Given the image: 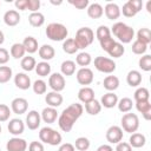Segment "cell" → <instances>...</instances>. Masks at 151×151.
Wrapping results in <instances>:
<instances>
[{"label": "cell", "mask_w": 151, "mask_h": 151, "mask_svg": "<svg viewBox=\"0 0 151 151\" xmlns=\"http://www.w3.org/2000/svg\"><path fill=\"white\" fill-rule=\"evenodd\" d=\"M84 107L79 103H73L66 109L63 110L60 116H58V125L61 131L70 132L74 125V123L81 117Z\"/></svg>", "instance_id": "1"}, {"label": "cell", "mask_w": 151, "mask_h": 151, "mask_svg": "<svg viewBox=\"0 0 151 151\" xmlns=\"http://www.w3.org/2000/svg\"><path fill=\"white\" fill-rule=\"evenodd\" d=\"M110 31L119 40L120 44H130L132 41V39L134 38V29L131 26H129L122 21L113 24V26L111 27Z\"/></svg>", "instance_id": "2"}, {"label": "cell", "mask_w": 151, "mask_h": 151, "mask_svg": "<svg viewBox=\"0 0 151 151\" xmlns=\"http://www.w3.org/2000/svg\"><path fill=\"white\" fill-rule=\"evenodd\" d=\"M46 37L52 41H63L67 38L68 31L65 25L60 22H51L46 27Z\"/></svg>", "instance_id": "3"}, {"label": "cell", "mask_w": 151, "mask_h": 151, "mask_svg": "<svg viewBox=\"0 0 151 151\" xmlns=\"http://www.w3.org/2000/svg\"><path fill=\"white\" fill-rule=\"evenodd\" d=\"M79 50H84L90 46L94 40V32L90 27H81L77 31L76 38H73Z\"/></svg>", "instance_id": "4"}, {"label": "cell", "mask_w": 151, "mask_h": 151, "mask_svg": "<svg viewBox=\"0 0 151 151\" xmlns=\"http://www.w3.org/2000/svg\"><path fill=\"white\" fill-rule=\"evenodd\" d=\"M39 138L42 143H46L48 145H52V146H57L61 143V134L57 131V130H53L52 127L50 126H45V127H41L40 131H39Z\"/></svg>", "instance_id": "5"}, {"label": "cell", "mask_w": 151, "mask_h": 151, "mask_svg": "<svg viewBox=\"0 0 151 151\" xmlns=\"http://www.w3.org/2000/svg\"><path fill=\"white\" fill-rule=\"evenodd\" d=\"M122 130L129 133H134L137 132L138 127H139V118L136 113H131L127 112L122 117Z\"/></svg>", "instance_id": "6"}, {"label": "cell", "mask_w": 151, "mask_h": 151, "mask_svg": "<svg viewBox=\"0 0 151 151\" xmlns=\"http://www.w3.org/2000/svg\"><path fill=\"white\" fill-rule=\"evenodd\" d=\"M94 67L101 72V73H106V74H111L116 71V63L110 59V58H106V57H103V55H99L94 59Z\"/></svg>", "instance_id": "7"}, {"label": "cell", "mask_w": 151, "mask_h": 151, "mask_svg": "<svg viewBox=\"0 0 151 151\" xmlns=\"http://www.w3.org/2000/svg\"><path fill=\"white\" fill-rule=\"evenodd\" d=\"M48 86L54 92H61L65 88V78L61 73H52L48 78Z\"/></svg>", "instance_id": "8"}, {"label": "cell", "mask_w": 151, "mask_h": 151, "mask_svg": "<svg viewBox=\"0 0 151 151\" xmlns=\"http://www.w3.org/2000/svg\"><path fill=\"white\" fill-rule=\"evenodd\" d=\"M77 81L83 85V86H87L93 81V72L91 68L88 67H81L77 71Z\"/></svg>", "instance_id": "9"}, {"label": "cell", "mask_w": 151, "mask_h": 151, "mask_svg": "<svg viewBox=\"0 0 151 151\" xmlns=\"http://www.w3.org/2000/svg\"><path fill=\"white\" fill-rule=\"evenodd\" d=\"M123 139V130L118 125H112L106 131V140L111 144H118Z\"/></svg>", "instance_id": "10"}, {"label": "cell", "mask_w": 151, "mask_h": 151, "mask_svg": "<svg viewBox=\"0 0 151 151\" xmlns=\"http://www.w3.org/2000/svg\"><path fill=\"white\" fill-rule=\"evenodd\" d=\"M27 109H28V101L25 98L18 97L14 98L11 103V111L15 114H24L27 112Z\"/></svg>", "instance_id": "11"}, {"label": "cell", "mask_w": 151, "mask_h": 151, "mask_svg": "<svg viewBox=\"0 0 151 151\" xmlns=\"http://www.w3.org/2000/svg\"><path fill=\"white\" fill-rule=\"evenodd\" d=\"M6 149H7V151H26L27 142L24 138L13 137V138L8 139V142L6 144Z\"/></svg>", "instance_id": "12"}, {"label": "cell", "mask_w": 151, "mask_h": 151, "mask_svg": "<svg viewBox=\"0 0 151 151\" xmlns=\"http://www.w3.org/2000/svg\"><path fill=\"white\" fill-rule=\"evenodd\" d=\"M41 124V117L40 113L35 110H31L28 111V113L26 114V126L29 130H37Z\"/></svg>", "instance_id": "13"}, {"label": "cell", "mask_w": 151, "mask_h": 151, "mask_svg": "<svg viewBox=\"0 0 151 151\" xmlns=\"http://www.w3.org/2000/svg\"><path fill=\"white\" fill-rule=\"evenodd\" d=\"M7 130L11 134H13L14 137L20 136L21 133H24L25 130V124L21 119L19 118H13L9 120V123L7 124Z\"/></svg>", "instance_id": "14"}, {"label": "cell", "mask_w": 151, "mask_h": 151, "mask_svg": "<svg viewBox=\"0 0 151 151\" xmlns=\"http://www.w3.org/2000/svg\"><path fill=\"white\" fill-rule=\"evenodd\" d=\"M63 100H64V98L60 94V92L51 91V92H47L45 96V101L50 107H54V109L59 107L63 104Z\"/></svg>", "instance_id": "15"}, {"label": "cell", "mask_w": 151, "mask_h": 151, "mask_svg": "<svg viewBox=\"0 0 151 151\" xmlns=\"http://www.w3.org/2000/svg\"><path fill=\"white\" fill-rule=\"evenodd\" d=\"M104 13L109 20H117L122 14L120 7L114 2H107L104 7Z\"/></svg>", "instance_id": "16"}, {"label": "cell", "mask_w": 151, "mask_h": 151, "mask_svg": "<svg viewBox=\"0 0 151 151\" xmlns=\"http://www.w3.org/2000/svg\"><path fill=\"white\" fill-rule=\"evenodd\" d=\"M14 85L20 88V90H28L32 84H31V78L24 73V72H19L14 76Z\"/></svg>", "instance_id": "17"}, {"label": "cell", "mask_w": 151, "mask_h": 151, "mask_svg": "<svg viewBox=\"0 0 151 151\" xmlns=\"http://www.w3.org/2000/svg\"><path fill=\"white\" fill-rule=\"evenodd\" d=\"M20 14L18 11L15 9H9L4 14V22L9 26V27H14L20 22Z\"/></svg>", "instance_id": "18"}, {"label": "cell", "mask_w": 151, "mask_h": 151, "mask_svg": "<svg viewBox=\"0 0 151 151\" xmlns=\"http://www.w3.org/2000/svg\"><path fill=\"white\" fill-rule=\"evenodd\" d=\"M118 96L114 93V92H107L105 93L101 99H100V105L106 107V109H112L114 106H117V103H118Z\"/></svg>", "instance_id": "19"}, {"label": "cell", "mask_w": 151, "mask_h": 151, "mask_svg": "<svg viewBox=\"0 0 151 151\" xmlns=\"http://www.w3.org/2000/svg\"><path fill=\"white\" fill-rule=\"evenodd\" d=\"M40 117H41V120H42V122H45V123H47V124H52V123H54V122L57 120V118H58L57 109L47 106V107H45V109L41 111Z\"/></svg>", "instance_id": "20"}, {"label": "cell", "mask_w": 151, "mask_h": 151, "mask_svg": "<svg viewBox=\"0 0 151 151\" xmlns=\"http://www.w3.org/2000/svg\"><path fill=\"white\" fill-rule=\"evenodd\" d=\"M142 80H143V77H142V73L139 71H137V70L129 71V73L126 76V83L129 84V86L138 87L142 84Z\"/></svg>", "instance_id": "21"}, {"label": "cell", "mask_w": 151, "mask_h": 151, "mask_svg": "<svg viewBox=\"0 0 151 151\" xmlns=\"http://www.w3.org/2000/svg\"><path fill=\"white\" fill-rule=\"evenodd\" d=\"M38 53H39V57L42 59V61H48V60H51V59L54 58V55H55V50H54L51 45L44 44L42 46L39 47Z\"/></svg>", "instance_id": "22"}, {"label": "cell", "mask_w": 151, "mask_h": 151, "mask_svg": "<svg viewBox=\"0 0 151 151\" xmlns=\"http://www.w3.org/2000/svg\"><path fill=\"white\" fill-rule=\"evenodd\" d=\"M78 99L81 103H84V104L93 100L94 99V91H93V88H91L90 86H83L78 91Z\"/></svg>", "instance_id": "23"}, {"label": "cell", "mask_w": 151, "mask_h": 151, "mask_svg": "<svg viewBox=\"0 0 151 151\" xmlns=\"http://www.w3.org/2000/svg\"><path fill=\"white\" fill-rule=\"evenodd\" d=\"M21 44H22V46L25 47L26 53L33 54V53H35V52L39 50V46H38V40H37L34 37H31V35L26 37Z\"/></svg>", "instance_id": "24"}, {"label": "cell", "mask_w": 151, "mask_h": 151, "mask_svg": "<svg viewBox=\"0 0 151 151\" xmlns=\"http://www.w3.org/2000/svg\"><path fill=\"white\" fill-rule=\"evenodd\" d=\"M146 143V138L143 133H139V132H134V133H131L130 138H129V144L131 145V147H136V149H139V147H143Z\"/></svg>", "instance_id": "25"}, {"label": "cell", "mask_w": 151, "mask_h": 151, "mask_svg": "<svg viewBox=\"0 0 151 151\" xmlns=\"http://www.w3.org/2000/svg\"><path fill=\"white\" fill-rule=\"evenodd\" d=\"M104 14V8L98 2H93V4H90L88 7H87V15L91 18V19H99L101 18Z\"/></svg>", "instance_id": "26"}, {"label": "cell", "mask_w": 151, "mask_h": 151, "mask_svg": "<svg viewBox=\"0 0 151 151\" xmlns=\"http://www.w3.org/2000/svg\"><path fill=\"white\" fill-rule=\"evenodd\" d=\"M136 109L138 112L142 113L144 119L150 120L151 119V104L150 101H137L136 103Z\"/></svg>", "instance_id": "27"}, {"label": "cell", "mask_w": 151, "mask_h": 151, "mask_svg": "<svg viewBox=\"0 0 151 151\" xmlns=\"http://www.w3.org/2000/svg\"><path fill=\"white\" fill-rule=\"evenodd\" d=\"M103 86L109 92H113L119 87V79L116 76H107L103 81Z\"/></svg>", "instance_id": "28"}, {"label": "cell", "mask_w": 151, "mask_h": 151, "mask_svg": "<svg viewBox=\"0 0 151 151\" xmlns=\"http://www.w3.org/2000/svg\"><path fill=\"white\" fill-rule=\"evenodd\" d=\"M60 71H61L63 76H66V77L73 76L74 72H76V63L73 60H65V61H63L61 65H60Z\"/></svg>", "instance_id": "29"}, {"label": "cell", "mask_w": 151, "mask_h": 151, "mask_svg": "<svg viewBox=\"0 0 151 151\" xmlns=\"http://www.w3.org/2000/svg\"><path fill=\"white\" fill-rule=\"evenodd\" d=\"M28 22L33 27H41L45 22V17L40 12H34L28 15Z\"/></svg>", "instance_id": "30"}, {"label": "cell", "mask_w": 151, "mask_h": 151, "mask_svg": "<svg viewBox=\"0 0 151 151\" xmlns=\"http://www.w3.org/2000/svg\"><path fill=\"white\" fill-rule=\"evenodd\" d=\"M25 47L22 46V44L20 42H15L11 46V50H9V54L14 58V59H22L25 57Z\"/></svg>", "instance_id": "31"}, {"label": "cell", "mask_w": 151, "mask_h": 151, "mask_svg": "<svg viewBox=\"0 0 151 151\" xmlns=\"http://www.w3.org/2000/svg\"><path fill=\"white\" fill-rule=\"evenodd\" d=\"M117 106H118V110L123 113H127L132 110V106H133V101L131 98L129 97H123L122 99L118 100L117 103Z\"/></svg>", "instance_id": "32"}, {"label": "cell", "mask_w": 151, "mask_h": 151, "mask_svg": "<svg viewBox=\"0 0 151 151\" xmlns=\"http://www.w3.org/2000/svg\"><path fill=\"white\" fill-rule=\"evenodd\" d=\"M85 111L91 116H97L101 111V105L97 99H93L85 104Z\"/></svg>", "instance_id": "33"}, {"label": "cell", "mask_w": 151, "mask_h": 151, "mask_svg": "<svg viewBox=\"0 0 151 151\" xmlns=\"http://www.w3.org/2000/svg\"><path fill=\"white\" fill-rule=\"evenodd\" d=\"M138 41L145 44V45H149L151 42V31L150 28H146V27H143V28H139L138 32H137V39Z\"/></svg>", "instance_id": "34"}, {"label": "cell", "mask_w": 151, "mask_h": 151, "mask_svg": "<svg viewBox=\"0 0 151 151\" xmlns=\"http://www.w3.org/2000/svg\"><path fill=\"white\" fill-rule=\"evenodd\" d=\"M92 63V57L87 52H80L76 57V64L81 67H87Z\"/></svg>", "instance_id": "35"}, {"label": "cell", "mask_w": 151, "mask_h": 151, "mask_svg": "<svg viewBox=\"0 0 151 151\" xmlns=\"http://www.w3.org/2000/svg\"><path fill=\"white\" fill-rule=\"evenodd\" d=\"M35 73L39 76V77H47L50 76L51 73V65L47 63V61H40L35 65Z\"/></svg>", "instance_id": "36"}, {"label": "cell", "mask_w": 151, "mask_h": 151, "mask_svg": "<svg viewBox=\"0 0 151 151\" xmlns=\"http://www.w3.org/2000/svg\"><path fill=\"white\" fill-rule=\"evenodd\" d=\"M78 46L76 45V41L73 38H68V39H65L64 42H63V51L67 54H74L78 52Z\"/></svg>", "instance_id": "37"}, {"label": "cell", "mask_w": 151, "mask_h": 151, "mask_svg": "<svg viewBox=\"0 0 151 151\" xmlns=\"http://www.w3.org/2000/svg\"><path fill=\"white\" fill-rule=\"evenodd\" d=\"M35 65H37V61L35 59L32 57V55H27V57H24L21 59V63H20V66L24 71L26 72H31L35 68Z\"/></svg>", "instance_id": "38"}, {"label": "cell", "mask_w": 151, "mask_h": 151, "mask_svg": "<svg viewBox=\"0 0 151 151\" xmlns=\"http://www.w3.org/2000/svg\"><path fill=\"white\" fill-rule=\"evenodd\" d=\"M133 98H134V101H147L149 98H150V92L146 87H138L136 91H134V94H133Z\"/></svg>", "instance_id": "39"}, {"label": "cell", "mask_w": 151, "mask_h": 151, "mask_svg": "<svg viewBox=\"0 0 151 151\" xmlns=\"http://www.w3.org/2000/svg\"><path fill=\"white\" fill-rule=\"evenodd\" d=\"M107 53H109V55L112 57V58H120V57L125 53V47L123 46V44L116 41Z\"/></svg>", "instance_id": "40"}, {"label": "cell", "mask_w": 151, "mask_h": 151, "mask_svg": "<svg viewBox=\"0 0 151 151\" xmlns=\"http://www.w3.org/2000/svg\"><path fill=\"white\" fill-rule=\"evenodd\" d=\"M13 71L9 66H0V84H6L11 80Z\"/></svg>", "instance_id": "41"}, {"label": "cell", "mask_w": 151, "mask_h": 151, "mask_svg": "<svg viewBox=\"0 0 151 151\" xmlns=\"http://www.w3.org/2000/svg\"><path fill=\"white\" fill-rule=\"evenodd\" d=\"M32 88H33V92L35 94H45L46 93V90H47V84L42 79H37L33 83Z\"/></svg>", "instance_id": "42"}, {"label": "cell", "mask_w": 151, "mask_h": 151, "mask_svg": "<svg viewBox=\"0 0 151 151\" xmlns=\"http://www.w3.org/2000/svg\"><path fill=\"white\" fill-rule=\"evenodd\" d=\"M73 145H74V147L78 151H86V150H88L91 143H90L88 138H86V137H78L74 140V144Z\"/></svg>", "instance_id": "43"}, {"label": "cell", "mask_w": 151, "mask_h": 151, "mask_svg": "<svg viewBox=\"0 0 151 151\" xmlns=\"http://www.w3.org/2000/svg\"><path fill=\"white\" fill-rule=\"evenodd\" d=\"M138 65H139L140 70H143L145 72L151 71V55L144 54L143 57H140V59L138 60Z\"/></svg>", "instance_id": "44"}, {"label": "cell", "mask_w": 151, "mask_h": 151, "mask_svg": "<svg viewBox=\"0 0 151 151\" xmlns=\"http://www.w3.org/2000/svg\"><path fill=\"white\" fill-rule=\"evenodd\" d=\"M120 12H123V15L126 17V18H132V17H134V15L138 13V12L136 11V8L131 5L130 0L126 1V2L123 5V8L120 9Z\"/></svg>", "instance_id": "45"}, {"label": "cell", "mask_w": 151, "mask_h": 151, "mask_svg": "<svg viewBox=\"0 0 151 151\" xmlns=\"http://www.w3.org/2000/svg\"><path fill=\"white\" fill-rule=\"evenodd\" d=\"M131 50H132V52H133L134 54H137V55H143V54L146 52V50H147V45H145V44H143V42H140V41H138V40H134L133 44H132Z\"/></svg>", "instance_id": "46"}, {"label": "cell", "mask_w": 151, "mask_h": 151, "mask_svg": "<svg viewBox=\"0 0 151 151\" xmlns=\"http://www.w3.org/2000/svg\"><path fill=\"white\" fill-rule=\"evenodd\" d=\"M96 37H97V39L100 41L101 39H105V38L111 37V31H110V28H109L107 26L100 25V26L97 28V31H96Z\"/></svg>", "instance_id": "47"}, {"label": "cell", "mask_w": 151, "mask_h": 151, "mask_svg": "<svg viewBox=\"0 0 151 151\" xmlns=\"http://www.w3.org/2000/svg\"><path fill=\"white\" fill-rule=\"evenodd\" d=\"M11 117V109L6 104H0V123L7 122Z\"/></svg>", "instance_id": "48"}, {"label": "cell", "mask_w": 151, "mask_h": 151, "mask_svg": "<svg viewBox=\"0 0 151 151\" xmlns=\"http://www.w3.org/2000/svg\"><path fill=\"white\" fill-rule=\"evenodd\" d=\"M114 42H116V40H114L112 37H109V38L101 39V40L99 41L100 47H101L104 51H106V52H109V51H110V48L113 46V44H114Z\"/></svg>", "instance_id": "49"}, {"label": "cell", "mask_w": 151, "mask_h": 151, "mask_svg": "<svg viewBox=\"0 0 151 151\" xmlns=\"http://www.w3.org/2000/svg\"><path fill=\"white\" fill-rule=\"evenodd\" d=\"M68 4H71L72 6H74L78 9H85L90 5L88 0H68Z\"/></svg>", "instance_id": "50"}, {"label": "cell", "mask_w": 151, "mask_h": 151, "mask_svg": "<svg viewBox=\"0 0 151 151\" xmlns=\"http://www.w3.org/2000/svg\"><path fill=\"white\" fill-rule=\"evenodd\" d=\"M40 8V1L39 0H27V9L31 11V13L39 12Z\"/></svg>", "instance_id": "51"}, {"label": "cell", "mask_w": 151, "mask_h": 151, "mask_svg": "<svg viewBox=\"0 0 151 151\" xmlns=\"http://www.w3.org/2000/svg\"><path fill=\"white\" fill-rule=\"evenodd\" d=\"M8 60H9V52L6 48L0 47V65L7 64Z\"/></svg>", "instance_id": "52"}, {"label": "cell", "mask_w": 151, "mask_h": 151, "mask_svg": "<svg viewBox=\"0 0 151 151\" xmlns=\"http://www.w3.org/2000/svg\"><path fill=\"white\" fill-rule=\"evenodd\" d=\"M44 145L41 142H31L29 145H28V151H44Z\"/></svg>", "instance_id": "53"}, {"label": "cell", "mask_w": 151, "mask_h": 151, "mask_svg": "<svg viewBox=\"0 0 151 151\" xmlns=\"http://www.w3.org/2000/svg\"><path fill=\"white\" fill-rule=\"evenodd\" d=\"M116 151H132V147L126 142H119L116 146Z\"/></svg>", "instance_id": "54"}, {"label": "cell", "mask_w": 151, "mask_h": 151, "mask_svg": "<svg viewBox=\"0 0 151 151\" xmlns=\"http://www.w3.org/2000/svg\"><path fill=\"white\" fill-rule=\"evenodd\" d=\"M15 8L19 11H26L27 9V0H17L14 2Z\"/></svg>", "instance_id": "55"}, {"label": "cell", "mask_w": 151, "mask_h": 151, "mask_svg": "<svg viewBox=\"0 0 151 151\" xmlns=\"http://www.w3.org/2000/svg\"><path fill=\"white\" fill-rule=\"evenodd\" d=\"M58 151H76V147L71 143H64V144H61L59 146Z\"/></svg>", "instance_id": "56"}, {"label": "cell", "mask_w": 151, "mask_h": 151, "mask_svg": "<svg viewBox=\"0 0 151 151\" xmlns=\"http://www.w3.org/2000/svg\"><path fill=\"white\" fill-rule=\"evenodd\" d=\"M130 2H131V5L136 8L137 12H140V9H142V7H143V1H142V0H130Z\"/></svg>", "instance_id": "57"}, {"label": "cell", "mask_w": 151, "mask_h": 151, "mask_svg": "<svg viewBox=\"0 0 151 151\" xmlns=\"http://www.w3.org/2000/svg\"><path fill=\"white\" fill-rule=\"evenodd\" d=\"M97 151H113V149L109 144H103L97 149Z\"/></svg>", "instance_id": "58"}, {"label": "cell", "mask_w": 151, "mask_h": 151, "mask_svg": "<svg viewBox=\"0 0 151 151\" xmlns=\"http://www.w3.org/2000/svg\"><path fill=\"white\" fill-rule=\"evenodd\" d=\"M5 41V35H4V32L0 29V45H2Z\"/></svg>", "instance_id": "59"}, {"label": "cell", "mask_w": 151, "mask_h": 151, "mask_svg": "<svg viewBox=\"0 0 151 151\" xmlns=\"http://www.w3.org/2000/svg\"><path fill=\"white\" fill-rule=\"evenodd\" d=\"M146 11L149 13H151V1H147V4H146Z\"/></svg>", "instance_id": "60"}, {"label": "cell", "mask_w": 151, "mask_h": 151, "mask_svg": "<svg viewBox=\"0 0 151 151\" xmlns=\"http://www.w3.org/2000/svg\"><path fill=\"white\" fill-rule=\"evenodd\" d=\"M51 4H53V5H60L61 1H57V2H55V1H51Z\"/></svg>", "instance_id": "61"}, {"label": "cell", "mask_w": 151, "mask_h": 151, "mask_svg": "<svg viewBox=\"0 0 151 151\" xmlns=\"http://www.w3.org/2000/svg\"><path fill=\"white\" fill-rule=\"evenodd\" d=\"M1 130H2V129H1V125H0V133H1Z\"/></svg>", "instance_id": "62"}, {"label": "cell", "mask_w": 151, "mask_h": 151, "mask_svg": "<svg viewBox=\"0 0 151 151\" xmlns=\"http://www.w3.org/2000/svg\"><path fill=\"white\" fill-rule=\"evenodd\" d=\"M0 151H1V147H0Z\"/></svg>", "instance_id": "63"}, {"label": "cell", "mask_w": 151, "mask_h": 151, "mask_svg": "<svg viewBox=\"0 0 151 151\" xmlns=\"http://www.w3.org/2000/svg\"><path fill=\"white\" fill-rule=\"evenodd\" d=\"M0 5H1V4H0Z\"/></svg>", "instance_id": "64"}]
</instances>
